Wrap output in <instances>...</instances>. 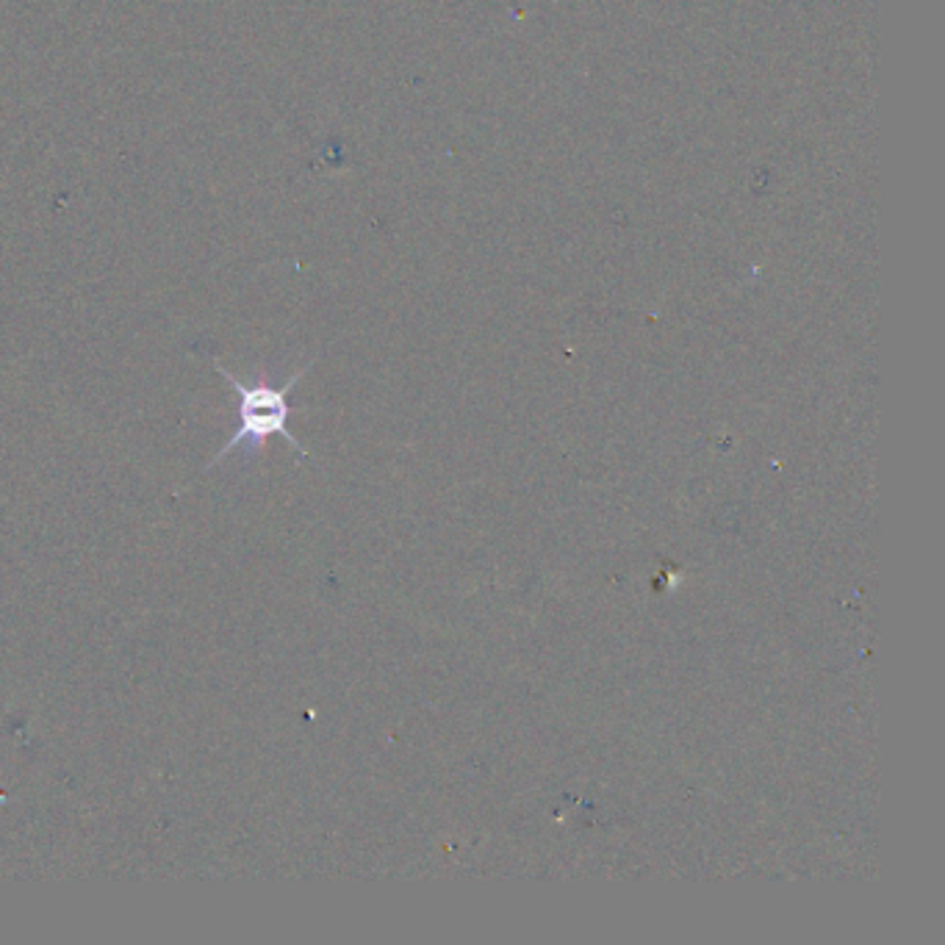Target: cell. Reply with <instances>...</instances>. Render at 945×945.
<instances>
[{
  "mask_svg": "<svg viewBox=\"0 0 945 945\" xmlns=\"http://www.w3.org/2000/svg\"><path fill=\"white\" fill-rule=\"evenodd\" d=\"M213 370H217V375L226 377V381L233 386V392H237L239 427L206 469H213L217 463L226 461L233 450H244V455H259L272 436H281L283 441H288V444L295 447L297 455L308 458V452L303 450L300 441H297L295 436H292V430H288V419H292V414H295V405H292V399L288 397H292V388L297 386V381L308 372V366L297 370L295 375L283 383V386H275V383L264 375L255 377V381L250 383L239 381V377L231 375L220 361H213Z\"/></svg>",
  "mask_w": 945,
  "mask_h": 945,
  "instance_id": "1",
  "label": "cell"
}]
</instances>
